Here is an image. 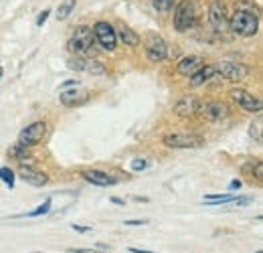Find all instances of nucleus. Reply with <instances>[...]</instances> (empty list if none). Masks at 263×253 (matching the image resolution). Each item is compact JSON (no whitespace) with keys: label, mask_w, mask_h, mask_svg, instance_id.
Masks as SVG:
<instances>
[{"label":"nucleus","mask_w":263,"mask_h":253,"mask_svg":"<svg viewBox=\"0 0 263 253\" xmlns=\"http://www.w3.org/2000/svg\"><path fill=\"white\" fill-rule=\"evenodd\" d=\"M229 29L239 37H253L259 31V16L241 2L229 16Z\"/></svg>","instance_id":"nucleus-1"},{"label":"nucleus","mask_w":263,"mask_h":253,"mask_svg":"<svg viewBox=\"0 0 263 253\" xmlns=\"http://www.w3.org/2000/svg\"><path fill=\"white\" fill-rule=\"evenodd\" d=\"M98 41H96V34H93V29L91 27H77L73 31V37L71 41L67 43V49L71 53H75L77 57H93L98 53Z\"/></svg>","instance_id":"nucleus-2"},{"label":"nucleus","mask_w":263,"mask_h":253,"mask_svg":"<svg viewBox=\"0 0 263 253\" xmlns=\"http://www.w3.org/2000/svg\"><path fill=\"white\" fill-rule=\"evenodd\" d=\"M197 23V6L193 0H180L174 10V29L178 32L191 31Z\"/></svg>","instance_id":"nucleus-3"},{"label":"nucleus","mask_w":263,"mask_h":253,"mask_svg":"<svg viewBox=\"0 0 263 253\" xmlns=\"http://www.w3.org/2000/svg\"><path fill=\"white\" fill-rule=\"evenodd\" d=\"M209 23L213 27V31L223 34V32H229V12H227V6L223 0H213L211 6H209Z\"/></svg>","instance_id":"nucleus-4"},{"label":"nucleus","mask_w":263,"mask_h":253,"mask_svg":"<svg viewBox=\"0 0 263 253\" xmlns=\"http://www.w3.org/2000/svg\"><path fill=\"white\" fill-rule=\"evenodd\" d=\"M162 144L166 148H178V150H186V148H202L204 146V138L197 134H168L162 138Z\"/></svg>","instance_id":"nucleus-5"},{"label":"nucleus","mask_w":263,"mask_h":253,"mask_svg":"<svg viewBox=\"0 0 263 253\" xmlns=\"http://www.w3.org/2000/svg\"><path fill=\"white\" fill-rule=\"evenodd\" d=\"M93 34H96V41H98V45L101 49H105V51H114L116 49V45H118V34H116V29L109 25V23H105V21H99L93 25Z\"/></svg>","instance_id":"nucleus-6"},{"label":"nucleus","mask_w":263,"mask_h":253,"mask_svg":"<svg viewBox=\"0 0 263 253\" xmlns=\"http://www.w3.org/2000/svg\"><path fill=\"white\" fill-rule=\"evenodd\" d=\"M144 47H146V57H148L150 63H160L168 55V45L164 43V39L154 34V32L146 37V45Z\"/></svg>","instance_id":"nucleus-7"},{"label":"nucleus","mask_w":263,"mask_h":253,"mask_svg":"<svg viewBox=\"0 0 263 253\" xmlns=\"http://www.w3.org/2000/svg\"><path fill=\"white\" fill-rule=\"evenodd\" d=\"M45 134H47V124L45 122H33L18 134V144H23L27 148H33L39 142H43Z\"/></svg>","instance_id":"nucleus-8"},{"label":"nucleus","mask_w":263,"mask_h":253,"mask_svg":"<svg viewBox=\"0 0 263 253\" xmlns=\"http://www.w3.org/2000/svg\"><path fill=\"white\" fill-rule=\"evenodd\" d=\"M217 67V73L227 79V81H243L247 75H249V69L245 65L235 63V61H221V63L215 65Z\"/></svg>","instance_id":"nucleus-9"},{"label":"nucleus","mask_w":263,"mask_h":253,"mask_svg":"<svg viewBox=\"0 0 263 253\" xmlns=\"http://www.w3.org/2000/svg\"><path fill=\"white\" fill-rule=\"evenodd\" d=\"M231 99L241 105L245 112H251V114H259L261 112V99L255 97L253 94L245 92V89H231Z\"/></svg>","instance_id":"nucleus-10"},{"label":"nucleus","mask_w":263,"mask_h":253,"mask_svg":"<svg viewBox=\"0 0 263 253\" xmlns=\"http://www.w3.org/2000/svg\"><path fill=\"white\" fill-rule=\"evenodd\" d=\"M200 105H202V101L198 99V95H182L174 105V114L180 118H189V116H195L200 112Z\"/></svg>","instance_id":"nucleus-11"},{"label":"nucleus","mask_w":263,"mask_h":253,"mask_svg":"<svg viewBox=\"0 0 263 253\" xmlns=\"http://www.w3.org/2000/svg\"><path fill=\"white\" fill-rule=\"evenodd\" d=\"M69 69L91 73V75H103L105 73V65L96 61V59H91V57H75V59H69Z\"/></svg>","instance_id":"nucleus-12"},{"label":"nucleus","mask_w":263,"mask_h":253,"mask_svg":"<svg viewBox=\"0 0 263 253\" xmlns=\"http://www.w3.org/2000/svg\"><path fill=\"white\" fill-rule=\"evenodd\" d=\"M18 176H21L27 185H31V187H45V185L49 183V176H47L45 172L36 170L33 166H25V164L18 168Z\"/></svg>","instance_id":"nucleus-13"},{"label":"nucleus","mask_w":263,"mask_h":253,"mask_svg":"<svg viewBox=\"0 0 263 253\" xmlns=\"http://www.w3.org/2000/svg\"><path fill=\"white\" fill-rule=\"evenodd\" d=\"M59 99H61V103L65 107H79V105H83L89 99V92L81 89V87H73L69 92H61Z\"/></svg>","instance_id":"nucleus-14"},{"label":"nucleus","mask_w":263,"mask_h":253,"mask_svg":"<svg viewBox=\"0 0 263 253\" xmlns=\"http://www.w3.org/2000/svg\"><path fill=\"white\" fill-rule=\"evenodd\" d=\"M200 110H202V114H204L209 120H213V122L225 120V118L231 114L225 101H209V103L200 105Z\"/></svg>","instance_id":"nucleus-15"},{"label":"nucleus","mask_w":263,"mask_h":253,"mask_svg":"<svg viewBox=\"0 0 263 253\" xmlns=\"http://www.w3.org/2000/svg\"><path fill=\"white\" fill-rule=\"evenodd\" d=\"M81 178H85L87 183H91L96 187H111V185L118 183V178H114V176H109V174H105L101 170H83Z\"/></svg>","instance_id":"nucleus-16"},{"label":"nucleus","mask_w":263,"mask_h":253,"mask_svg":"<svg viewBox=\"0 0 263 253\" xmlns=\"http://www.w3.org/2000/svg\"><path fill=\"white\" fill-rule=\"evenodd\" d=\"M202 65H204L202 57H198V55H191V57H184L180 63L176 65V71H178L180 75H184V77H191L193 73H197Z\"/></svg>","instance_id":"nucleus-17"},{"label":"nucleus","mask_w":263,"mask_h":253,"mask_svg":"<svg viewBox=\"0 0 263 253\" xmlns=\"http://www.w3.org/2000/svg\"><path fill=\"white\" fill-rule=\"evenodd\" d=\"M215 75H217V67H215V65H202L197 73L191 75V85H195V87H197V85H202V83L211 81Z\"/></svg>","instance_id":"nucleus-18"},{"label":"nucleus","mask_w":263,"mask_h":253,"mask_svg":"<svg viewBox=\"0 0 263 253\" xmlns=\"http://www.w3.org/2000/svg\"><path fill=\"white\" fill-rule=\"evenodd\" d=\"M116 34H118V39L124 43V45H128V47H138L140 45V37H138V32L130 29L128 25H118V29H116Z\"/></svg>","instance_id":"nucleus-19"},{"label":"nucleus","mask_w":263,"mask_h":253,"mask_svg":"<svg viewBox=\"0 0 263 253\" xmlns=\"http://www.w3.org/2000/svg\"><path fill=\"white\" fill-rule=\"evenodd\" d=\"M75 4H77V0H63L59 4V8H57V19L65 21L67 16H71V12L75 10Z\"/></svg>","instance_id":"nucleus-20"},{"label":"nucleus","mask_w":263,"mask_h":253,"mask_svg":"<svg viewBox=\"0 0 263 253\" xmlns=\"http://www.w3.org/2000/svg\"><path fill=\"white\" fill-rule=\"evenodd\" d=\"M0 180H2L8 189H14V170H10L8 166H2V168H0Z\"/></svg>","instance_id":"nucleus-21"},{"label":"nucleus","mask_w":263,"mask_h":253,"mask_svg":"<svg viewBox=\"0 0 263 253\" xmlns=\"http://www.w3.org/2000/svg\"><path fill=\"white\" fill-rule=\"evenodd\" d=\"M8 154L12 156V158H16V160H27V154H29V148L27 146H23V144H14L10 150H8Z\"/></svg>","instance_id":"nucleus-22"},{"label":"nucleus","mask_w":263,"mask_h":253,"mask_svg":"<svg viewBox=\"0 0 263 253\" xmlns=\"http://www.w3.org/2000/svg\"><path fill=\"white\" fill-rule=\"evenodd\" d=\"M49 211H51V198H47V201H45L43 205H39L34 211H29L25 217H41V215H47Z\"/></svg>","instance_id":"nucleus-23"},{"label":"nucleus","mask_w":263,"mask_h":253,"mask_svg":"<svg viewBox=\"0 0 263 253\" xmlns=\"http://www.w3.org/2000/svg\"><path fill=\"white\" fill-rule=\"evenodd\" d=\"M152 6H154L158 12H168V10L174 6V0H152Z\"/></svg>","instance_id":"nucleus-24"},{"label":"nucleus","mask_w":263,"mask_h":253,"mask_svg":"<svg viewBox=\"0 0 263 253\" xmlns=\"http://www.w3.org/2000/svg\"><path fill=\"white\" fill-rule=\"evenodd\" d=\"M255 134V140L261 142V118L255 120V124H251V136Z\"/></svg>","instance_id":"nucleus-25"},{"label":"nucleus","mask_w":263,"mask_h":253,"mask_svg":"<svg viewBox=\"0 0 263 253\" xmlns=\"http://www.w3.org/2000/svg\"><path fill=\"white\" fill-rule=\"evenodd\" d=\"M146 166H148V162H146V160H134V162H132V168H134V170H144V168H146Z\"/></svg>","instance_id":"nucleus-26"},{"label":"nucleus","mask_w":263,"mask_h":253,"mask_svg":"<svg viewBox=\"0 0 263 253\" xmlns=\"http://www.w3.org/2000/svg\"><path fill=\"white\" fill-rule=\"evenodd\" d=\"M47 16H49V10H43V12L39 14V19H36V25H39V27H43V25H45V21H47Z\"/></svg>","instance_id":"nucleus-27"},{"label":"nucleus","mask_w":263,"mask_h":253,"mask_svg":"<svg viewBox=\"0 0 263 253\" xmlns=\"http://www.w3.org/2000/svg\"><path fill=\"white\" fill-rule=\"evenodd\" d=\"M73 227V231H77V233H89L91 231V227H85V225H71Z\"/></svg>","instance_id":"nucleus-28"},{"label":"nucleus","mask_w":263,"mask_h":253,"mask_svg":"<svg viewBox=\"0 0 263 253\" xmlns=\"http://www.w3.org/2000/svg\"><path fill=\"white\" fill-rule=\"evenodd\" d=\"M126 225H148V219H132L126 221Z\"/></svg>","instance_id":"nucleus-29"},{"label":"nucleus","mask_w":263,"mask_h":253,"mask_svg":"<svg viewBox=\"0 0 263 253\" xmlns=\"http://www.w3.org/2000/svg\"><path fill=\"white\" fill-rule=\"evenodd\" d=\"M255 176H257V178H259V180H261V178H263V168H261V162H257V164H255Z\"/></svg>","instance_id":"nucleus-30"},{"label":"nucleus","mask_w":263,"mask_h":253,"mask_svg":"<svg viewBox=\"0 0 263 253\" xmlns=\"http://www.w3.org/2000/svg\"><path fill=\"white\" fill-rule=\"evenodd\" d=\"M69 253H103L98 249H69Z\"/></svg>","instance_id":"nucleus-31"},{"label":"nucleus","mask_w":263,"mask_h":253,"mask_svg":"<svg viewBox=\"0 0 263 253\" xmlns=\"http://www.w3.org/2000/svg\"><path fill=\"white\" fill-rule=\"evenodd\" d=\"M130 253H154L150 249H138V247H130Z\"/></svg>","instance_id":"nucleus-32"},{"label":"nucleus","mask_w":263,"mask_h":253,"mask_svg":"<svg viewBox=\"0 0 263 253\" xmlns=\"http://www.w3.org/2000/svg\"><path fill=\"white\" fill-rule=\"evenodd\" d=\"M231 189H241V180H233L231 183Z\"/></svg>","instance_id":"nucleus-33"},{"label":"nucleus","mask_w":263,"mask_h":253,"mask_svg":"<svg viewBox=\"0 0 263 253\" xmlns=\"http://www.w3.org/2000/svg\"><path fill=\"white\" fill-rule=\"evenodd\" d=\"M257 253H261V251H257Z\"/></svg>","instance_id":"nucleus-34"}]
</instances>
